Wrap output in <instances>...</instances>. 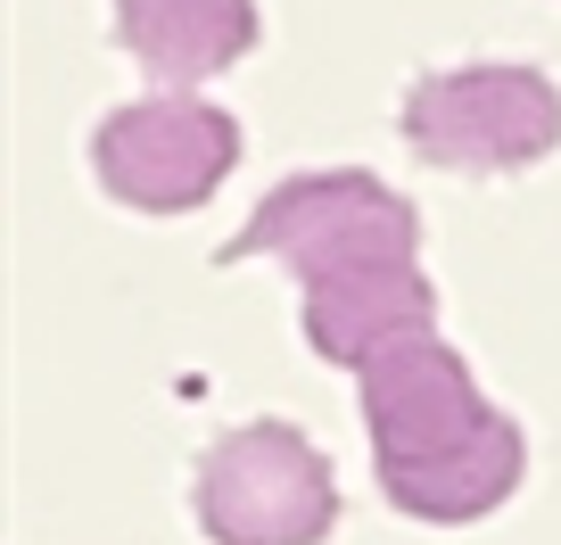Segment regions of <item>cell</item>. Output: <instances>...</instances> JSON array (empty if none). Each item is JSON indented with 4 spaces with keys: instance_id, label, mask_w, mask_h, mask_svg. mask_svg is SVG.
Masks as SVG:
<instances>
[{
    "instance_id": "obj_5",
    "label": "cell",
    "mask_w": 561,
    "mask_h": 545,
    "mask_svg": "<svg viewBox=\"0 0 561 545\" xmlns=\"http://www.w3.org/2000/svg\"><path fill=\"white\" fill-rule=\"evenodd\" d=\"M91 166H100L107 198L140 215H182L215 198L224 174L240 166V124L198 91H149L91 133Z\"/></svg>"
},
{
    "instance_id": "obj_1",
    "label": "cell",
    "mask_w": 561,
    "mask_h": 545,
    "mask_svg": "<svg viewBox=\"0 0 561 545\" xmlns=\"http://www.w3.org/2000/svg\"><path fill=\"white\" fill-rule=\"evenodd\" d=\"M364 422L388 504L413 521H479L528 472L520 422L479 397L471 364L446 339H413L364 372Z\"/></svg>"
},
{
    "instance_id": "obj_3",
    "label": "cell",
    "mask_w": 561,
    "mask_h": 545,
    "mask_svg": "<svg viewBox=\"0 0 561 545\" xmlns=\"http://www.w3.org/2000/svg\"><path fill=\"white\" fill-rule=\"evenodd\" d=\"M339 479L298 422H240L198 455V529L215 545H322Z\"/></svg>"
},
{
    "instance_id": "obj_6",
    "label": "cell",
    "mask_w": 561,
    "mask_h": 545,
    "mask_svg": "<svg viewBox=\"0 0 561 545\" xmlns=\"http://www.w3.org/2000/svg\"><path fill=\"white\" fill-rule=\"evenodd\" d=\"M438 339V289L421 273V257H380V264H347L306 282V348L322 364H347L364 381L380 355Z\"/></svg>"
},
{
    "instance_id": "obj_7",
    "label": "cell",
    "mask_w": 561,
    "mask_h": 545,
    "mask_svg": "<svg viewBox=\"0 0 561 545\" xmlns=\"http://www.w3.org/2000/svg\"><path fill=\"white\" fill-rule=\"evenodd\" d=\"M116 42L165 91H191L256 50V0H116Z\"/></svg>"
},
{
    "instance_id": "obj_4",
    "label": "cell",
    "mask_w": 561,
    "mask_h": 545,
    "mask_svg": "<svg viewBox=\"0 0 561 545\" xmlns=\"http://www.w3.org/2000/svg\"><path fill=\"white\" fill-rule=\"evenodd\" d=\"M404 141L413 158L455 174H520L553 158L561 91L537 67H446L404 91Z\"/></svg>"
},
{
    "instance_id": "obj_2",
    "label": "cell",
    "mask_w": 561,
    "mask_h": 545,
    "mask_svg": "<svg viewBox=\"0 0 561 545\" xmlns=\"http://www.w3.org/2000/svg\"><path fill=\"white\" fill-rule=\"evenodd\" d=\"M240 257H280L298 264V282H322L347 264L421 257V215L364 166H322V174H289L280 191H264V207L224 240V264Z\"/></svg>"
}]
</instances>
